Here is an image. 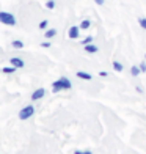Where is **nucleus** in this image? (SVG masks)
Listing matches in <instances>:
<instances>
[{
  "instance_id": "f257e3e1",
  "label": "nucleus",
  "mask_w": 146,
  "mask_h": 154,
  "mask_svg": "<svg viewBox=\"0 0 146 154\" xmlns=\"http://www.w3.org/2000/svg\"><path fill=\"white\" fill-rule=\"evenodd\" d=\"M72 88V82L68 79V77H60L58 80H55L52 83V91L53 93H58V91H63V90H71Z\"/></svg>"
},
{
  "instance_id": "f03ea898",
  "label": "nucleus",
  "mask_w": 146,
  "mask_h": 154,
  "mask_svg": "<svg viewBox=\"0 0 146 154\" xmlns=\"http://www.w3.org/2000/svg\"><path fill=\"white\" fill-rule=\"evenodd\" d=\"M0 24L10 25V27H14L17 22H16L14 14H11V13H8V11H0Z\"/></svg>"
},
{
  "instance_id": "7ed1b4c3",
  "label": "nucleus",
  "mask_w": 146,
  "mask_h": 154,
  "mask_svg": "<svg viewBox=\"0 0 146 154\" xmlns=\"http://www.w3.org/2000/svg\"><path fill=\"white\" fill-rule=\"evenodd\" d=\"M33 115H35V107L33 106H25L19 112V120L25 121V120H29V118H32Z\"/></svg>"
},
{
  "instance_id": "20e7f679",
  "label": "nucleus",
  "mask_w": 146,
  "mask_h": 154,
  "mask_svg": "<svg viewBox=\"0 0 146 154\" xmlns=\"http://www.w3.org/2000/svg\"><path fill=\"white\" fill-rule=\"evenodd\" d=\"M68 36L71 38V39H77L80 36V27L79 25H72V27H69V30H68Z\"/></svg>"
},
{
  "instance_id": "39448f33",
  "label": "nucleus",
  "mask_w": 146,
  "mask_h": 154,
  "mask_svg": "<svg viewBox=\"0 0 146 154\" xmlns=\"http://www.w3.org/2000/svg\"><path fill=\"white\" fill-rule=\"evenodd\" d=\"M10 65L14 66V68H17V69H22V68L25 66V61H24L22 58H19V57H13V58L10 60Z\"/></svg>"
},
{
  "instance_id": "423d86ee",
  "label": "nucleus",
  "mask_w": 146,
  "mask_h": 154,
  "mask_svg": "<svg viewBox=\"0 0 146 154\" xmlns=\"http://www.w3.org/2000/svg\"><path fill=\"white\" fill-rule=\"evenodd\" d=\"M46 96V90L44 88H38V90H35V91L32 93V101H39L41 97H44Z\"/></svg>"
},
{
  "instance_id": "0eeeda50",
  "label": "nucleus",
  "mask_w": 146,
  "mask_h": 154,
  "mask_svg": "<svg viewBox=\"0 0 146 154\" xmlns=\"http://www.w3.org/2000/svg\"><path fill=\"white\" fill-rule=\"evenodd\" d=\"M83 49H85V52L87 54H96V52H99V47H97L96 44H87V46H83Z\"/></svg>"
},
{
  "instance_id": "6e6552de",
  "label": "nucleus",
  "mask_w": 146,
  "mask_h": 154,
  "mask_svg": "<svg viewBox=\"0 0 146 154\" xmlns=\"http://www.w3.org/2000/svg\"><path fill=\"white\" fill-rule=\"evenodd\" d=\"M75 74H77V77H79V79H82V80H91L93 79V75L90 74V72H85V71H77Z\"/></svg>"
},
{
  "instance_id": "1a4fd4ad",
  "label": "nucleus",
  "mask_w": 146,
  "mask_h": 154,
  "mask_svg": "<svg viewBox=\"0 0 146 154\" xmlns=\"http://www.w3.org/2000/svg\"><path fill=\"white\" fill-rule=\"evenodd\" d=\"M112 66H113V69L116 72H123V69H124V66H123V63L121 61H118V60H113V63H112Z\"/></svg>"
},
{
  "instance_id": "9d476101",
  "label": "nucleus",
  "mask_w": 146,
  "mask_h": 154,
  "mask_svg": "<svg viewBox=\"0 0 146 154\" xmlns=\"http://www.w3.org/2000/svg\"><path fill=\"white\" fill-rule=\"evenodd\" d=\"M79 27H80V30H88L90 27H91V20H90V19H83Z\"/></svg>"
},
{
  "instance_id": "9b49d317",
  "label": "nucleus",
  "mask_w": 146,
  "mask_h": 154,
  "mask_svg": "<svg viewBox=\"0 0 146 154\" xmlns=\"http://www.w3.org/2000/svg\"><path fill=\"white\" fill-rule=\"evenodd\" d=\"M130 74L134 75V77L140 75V74H141V69H140V66H138V65H134V66L130 68Z\"/></svg>"
},
{
  "instance_id": "f8f14e48",
  "label": "nucleus",
  "mask_w": 146,
  "mask_h": 154,
  "mask_svg": "<svg viewBox=\"0 0 146 154\" xmlns=\"http://www.w3.org/2000/svg\"><path fill=\"white\" fill-rule=\"evenodd\" d=\"M55 35H57V30H55V29H47L46 33H44V36H46L47 39H50V38L55 36Z\"/></svg>"
},
{
  "instance_id": "ddd939ff",
  "label": "nucleus",
  "mask_w": 146,
  "mask_h": 154,
  "mask_svg": "<svg viewBox=\"0 0 146 154\" xmlns=\"http://www.w3.org/2000/svg\"><path fill=\"white\" fill-rule=\"evenodd\" d=\"M11 47H14V49H22L24 47V41H20V39H14L11 43Z\"/></svg>"
},
{
  "instance_id": "4468645a",
  "label": "nucleus",
  "mask_w": 146,
  "mask_h": 154,
  "mask_svg": "<svg viewBox=\"0 0 146 154\" xmlns=\"http://www.w3.org/2000/svg\"><path fill=\"white\" fill-rule=\"evenodd\" d=\"M16 69H17V68H14V66H5V68L2 69V72H5V74H13V72H16Z\"/></svg>"
},
{
  "instance_id": "2eb2a0df",
  "label": "nucleus",
  "mask_w": 146,
  "mask_h": 154,
  "mask_svg": "<svg viewBox=\"0 0 146 154\" xmlns=\"http://www.w3.org/2000/svg\"><path fill=\"white\" fill-rule=\"evenodd\" d=\"M47 25H49V20H41L39 22V30H47Z\"/></svg>"
},
{
  "instance_id": "dca6fc26",
  "label": "nucleus",
  "mask_w": 146,
  "mask_h": 154,
  "mask_svg": "<svg viewBox=\"0 0 146 154\" xmlns=\"http://www.w3.org/2000/svg\"><path fill=\"white\" fill-rule=\"evenodd\" d=\"M91 43H93V36H87V38H83V39H82V44H83V46L91 44Z\"/></svg>"
},
{
  "instance_id": "f3484780",
  "label": "nucleus",
  "mask_w": 146,
  "mask_h": 154,
  "mask_svg": "<svg viewBox=\"0 0 146 154\" xmlns=\"http://www.w3.org/2000/svg\"><path fill=\"white\" fill-rule=\"evenodd\" d=\"M138 25H140L143 30H146V17H140V19H138Z\"/></svg>"
},
{
  "instance_id": "a211bd4d",
  "label": "nucleus",
  "mask_w": 146,
  "mask_h": 154,
  "mask_svg": "<svg viewBox=\"0 0 146 154\" xmlns=\"http://www.w3.org/2000/svg\"><path fill=\"white\" fill-rule=\"evenodd\" d=\"M46 8H49V10L55 8V2H53V0H47V2H46Z\"/></svg>"
},
{
  "instance_id": "6ab92c4d",
  "label": "nucleus",
  "mask_w": 146,
  "mask_h": 154,
  "mask_svg": "<svg viewBox=\"0 0 146 154\" xmlns=\"http://www.w3.org/2000/svg\"><path fill=\"white\" fill-rule=\"evenodd\" d=\"M74 154H93L90 149H85V151H82V149H75L74 151Z\"/></svg>"
},
{
  "instance_id": "aec40b11",
  "label": "nucleus",
  "mask_w": 146,
  "mask_h": 154,
  "mask_svg": "<svg viewBox=\"0 0 146 154\" xmlns=\"http://www.w3.org/2000/svg\"><path fill=\"white\" fill-rule=\"evenodd\" d=\"M138 66H140L141 72H146V60H144V61H141V63H140V65H138Z\"/></svg>"
},
{
  "instance_id": "412c9836",
  "label": "nucleus",
  "mask_w": 146,
  "mask_h": 154,
  "mask_svg": "<svg viewBox=\"0 0 146 154\" xmlns=\"http://www.w3.org/2000/svg\"><path fill=\"white\" fill-rule=\"evenodd\" d=\"M41 47H50V43H49V41H44V43H41Z\"/></svg>"
},
{
  "instance_id": "4be33fe9",
  "label": "nucleus",
  "mask_w": 146,
  "mask_h": 154,
  "mask_svg": "<svg viewBox=\"0 0 146 154\" xmlns=\"http://www.w3.org/2000/svg\"><path fill=\"white\" fill-rule=\"evenodd\" d=\"M99 75H101V77H107V75H108V72H107V71H101V72H99Z\"/></svg>"
},
{
  "instance_id": "5701e85b",
  "label": "nucleus",
  "mask_w": 146,
  "mask_h": 154,
  "mask_svg": "<svg viewBox=\"0 0 146 154\" xmlns=\"http://www.w3.org/2000/svg\"><path fill=\"white\" fill-rule=\"evenodd\" d=\"M94 3L101 6V5H104V0H94Z\"/></svg>"
},
{
  "instance_id": "b1692460",
  "label": "nucleus",
  "mask_w": 146,
  "mask_h": 154,
  "mask_svg": "<svg viewBox=\"0 0 146 154\" xmlns=\"http://www.w3.org/2000/svg\"><path fill=\"white\" fill-rule=\"evenodd\" d=\"M135 90H137L138 93H143V88H141V87H135Z\"/></svg>"
},
{
  "instance_id": "393cba45",
  "label": "nucleus",
  "mask_w": 146,
  "mask_h": 154,
  "mask_svg": "<svg viewBox=\"0 0 146 154\" xmlns=\"http://www.w3.org/2000/svg\"><path fill=\"white\" fill-rule=\"evenodd\" d=\"M144 60H146V55H144Z\"/></svg>"
}]
</instances>
